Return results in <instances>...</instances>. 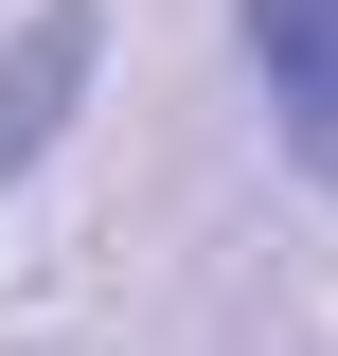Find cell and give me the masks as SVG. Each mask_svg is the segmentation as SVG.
<instances>
[{
  "label": "cell",
  "instance_id": "cell-1",
  "mask_svg": "<svg viewBox=\"0 0 338 356\" xmlns=\"http://www.w3.org/2000/svg\"><path fill=\"white\" fill-rule=\"evenodd\" d=\"M89 54H107V18L89 0H36L18 36H0V196L72 143V107H89Z\"/></svg>",
  "mask_w": 338,
  "mask_h": 356
},
{
  "label": "cell",
  "instance_id": "cell-2",
  "mask_svg": "<svg viewBox=\"0 0 338 356\" xmlns=\"http://www.w3.org/2000/svg\"><path fill=\"white\" fill-rule=\"evenodd\" d=\"M250 72H267V125H285V161L338 196V0H250Z\"/></svg>",
  "mask_w": 338,
  "mask_h": 356
}]
</instances>
